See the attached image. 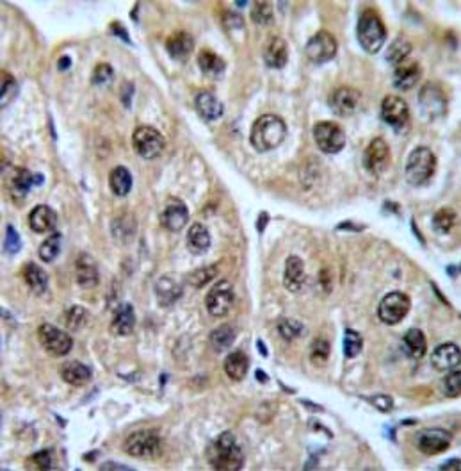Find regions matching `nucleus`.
Instances as JSON below:
<instances>
[{"mask_svg":"<svg viewBox=\"0 0 461 471\" xmlns=\"http://www.w3.org/2000/svg\"><path fill=\"white\" fill-rule=\"evenodd\" d=\"M442 470H460V460H457V459L449 460L445 466H442Z\"/></svg>","mask_w":461,"mask_h":471,"instance_id":"nucleus-53","label":"nucleus"},{"mask_svg":"<svg viewBox=\"0 0 461 471\" xmlns=\"http://www.w3.org/2000/svg\"><path fill=\"white\" fill-rule=\"evenodd\" d=\"M331 347L326 340L323 338H319L312 343L310 348V359L315 366H324L328 362V357H330Z\"/></svg>","mask_w":461,"mask_h":471,"instance_id":"nucleus-40","label":"nucleus"},{"mask_svg":"<svg viewBox=\"0 0 461 471\" xmlns=\"http://www.w3.org/2000/svg\"><path fill=\"white\" fill-rule=\"evenodd\" d=\"M132 184H134V181H132V174L125 168V166H116V168H113V172H111L109 175V186L111 191H113L114 195L127 196L128 193H130Z\"/></svg>","mask_w":461,"mask_h":471,"instance_id":"nucleus-34","label":"nucleus"},{"mask_svg":"<svg viewBox=\"0 0 461 471\" xmlns=\"http://www.w3.org/2000/svg\"><path fill=\"white\" fill-rule=\"evenodd\" d=\"M113 232L116 238H127L130 239V236L134 238V232H135V223H134V218H130V216H127V220L123 218H116L113 223Z\"/></svg>","mask_w":461,"mask_h":471,"instance_id":"nucleus-45","label":"nucleus"},{"mask_svg":"<svg viewBox=\"0 0 461 471\" xmlns=\"http://www.w3.org/2000/svg\"><path fill=\"white\" fill-rule=\"evenodd\" d=\"M337 49L338 45L335 36L326 32V30H319L317 35H314L308 40L307 47H305V54H307V57L312 63L323 64L333 59Z\"/></svg>","mask_w":461,"mask_h":471,"instance_id":"nucleus-11","label":"nucleus"},{"mask_svg":"<svg viewBox=\"0 0 461 471\" xmlns=\"http://www.w3.org/2000/svg\"><path fill=\"white\" fill-rule=\"evenodd\" d=\"M443 391H445L447 396H450V398H457L461 393V375L457 369H454V371H449V375L445 377V381H443Z\"/></svg>","mask_w":461,"mask_h":471,"instance_id":"nucleus-46","label":"nucleus"},{"mask_svg":"<svg viewBox=\"0 0 461 471\" xmlns=\"http://www.w3.org/2000/svg\"><path fill=\"white\" fill-rule=\"evenodd\" d=\"M216 275H218V266H216V264H210V266L199 268V270L192 272L191 275H189V284L195 287H202L214 279Z\"/></svg>","mask_w":461,"mask_h":471,"instance_id":"nucleus-41","label":"nucleus"},{"mask_svg":"<svg viewBox=\"0 0 461 471\" xmlns=\"http://www.w3.org/2000/svg\"><path fill=\"white\" fill-rule=\"evenodd\" d=\"M453 436L443 429H428L417 436V448L424 455H436L450 446Z\"/></svg>","mask_w":461,"mask_h":471,"instance_id":"nucleus-17","label":"nucleus"},{"mask_svg":"<svg viewBox=\"0 0 461 471\" xmlns=\"http://www.w3.org/2000/svg\"><path fill=\"white\" fill-rule=\"evenodd\" d=\"M198 64L199 70H202L207 77H210V79H218V77H221L223 72H225V61L209 49L199 52Z\"/></svg>","mask_w":461,"mask_h":471,"instance_id":"nucleus-30","label":"nucleus"},{"mask_svg":"<svg viewBox=\"0 0 461 471\" xmlns=\"http://www.w3.org/2000/svg\"><path fill=\"white\" fill-rule=\"evenodd\" d=\"M61 377L70 386H86L91 381V369L79 361H68L61 366Z\"/></svg>","mask_w":461,"mask_h":471,"instance_id":"nucleus-28","label":"nucleus"},{"mask_svg":"<svg viewBox=\"0 0 461 471\" xmlns=\"http://www.w3.org/2000/svg\"><path fill=\"white\" fill-rule=\"evenodd\" d=\"M23 279L36 294H43L49 290V275L36 263H27L23 266Z\"/></svg>","mask_w":461,"mask_h":471,"instance_id":"nucleus-29","label":"nucleus"},{"mask_svg":"<svg viewBox=\"0 0 461 471\" xmlns=\"http://www.w3.org/2000/svg\"><path fill=\"white\" fill-rule=\"evenodd\" d=\"M16 95V83L13 76L2 70V107L8 106Z\"/></svg>","mask_w":461,"mask_h":471,"instance_id":"nucleus-47","label":"nucleus"},{"mask_svg":"<svg viewBox=\"0 0 461 471\" xmlns=\"http://www.w3.org/2000/svg\"><path fill=\"white\" fill-rule=\"evenodd\" d=\"M75 279L77 284L84 290H93L98 286V266L97 261L87 254H80L75 261Z\"/></svg>","mask_w":461,"mask_h":471,"instance_id":"nucleus-18","label":"nucleus"},{"mask_svg":"<svg viewBox=\"0 0 461 471\" xmlns=\"http://www.w3.org/2000/svg\"><path fill=\"white\" fill-rule=\"evenodd\" d=\"M188 249L196 256L205 254L210 249V232L203 223L191 225L188 234Z\"/></svg>","mask_w":461,"mask_h":471,"instance_id":"nucleus-32","label":"nucleus"},{"mask_svg":"<svg viewBox=\"0 0 461 471\" xmlns=\"http://www.w3.org/2000/svg\"><path fill=\"white\" fill-rule=\"evenodd\" d=\"M189 222L188 205L180 198H169L161 213V225L169 232H180Z\"/></svg>","mask_w":461,"mask_h":471,"instance_id":"nucleus-16","label":"nucleus"},{"mask_svg":"<svg viewBox=\"0 0 461 471\" xmlns=\"http://www.w3.org/2000/svg\"><path fill=\"white\" fill-rule=\"evenodd\" d=\"M196 109L205 121H216L223 117V104L210 91H199L196 97Z\"/></svg>","mask_w":461,"mask_h":471,"instance_id":"nucleus-27","label":"nucleus"},{"mask_svg":"<svg viewBox=\"0 0 461 471\" xmlns=\"http://www.w3.org/2000/svg\"><path fill=\"white\" fill-rule=\"evenodd\" d=\"M287 136V125L276 114H262L253 124L250 140L259 152L274 150L283 143Z\"/></svg>","mask_w":461,"mask_h":471,"instance_id":"nucleus-2","label":"nucleus"},{"mask_svg":"<svg viewBox=\"0 0 461 471\" xmlns=\"http://www.w3.org/2000/svg\"><path fill=\"white\" fill-rule=\"evenodd\" d=\"M390 165V147L383 138H376L364 152V166L369 174L381 175Z\"/></svg>","mask_w":461,"mask_h":471,"instance_id":"nucleus-15","label":"nucleus"},{"mask_svg":"<svg viewBox=\"0 0 461 471\" xmlns=\"http://www.w3.org/2000/svg\"><path fill=\"white\" fill-rule=\"evenodd\" d=\"M362 347H364V340H362V335L358 334L357 330H352V328H345L344 332V355L348 359L357 357L358 354L362 352Z\"/></svg>","mask_w":461,"mask_h":471,"instance_id":"nucleus-38","label":"nucleus"},{"mask_svg":"<svg viewBox=\"0 0 461 471\" xmlns=\"http://www.w3.org/2000/svg\"><path fill=\"white\" fill-rule=\"evenodd\" d=\"M433 225H435V229L438 230V232H450V229L456 225V213L450 208H442L436 213L435 218H433Z\"/></svg>","mask_w":461,"mask_h":471,"instance_id":"nucleus-39","label":"nucleus"},{"mask_svg":"<svg viewBox=\"0 0 461 471\" xmlns=\"http://www.w3.org/2000/svg\"><path fill=\"white\" fill-rule=\"evenodd\" d=\"M132 143H134L135 152L143 159H157L166 147L164 136L157 129L148 127V125L135 129Z\"/></svg>","mask_w":461,"mask_h":471,"instance_id":"nucleus-6","label":"nucleus"},{"mask_svg":"<svg viewBox=\"0 0 461 471\" xmlns=\"http://www.w3.org/2000/svg\"><path fill=\"white\" fill-rule=\"evenodd\" d=\"M410 307H412V302H410L408 294L402 291H392L379 302L378 316L383 323L395 325L402 321V318L408 314Z\"/></svg>","mask_w":461,"mask_h":471,"instance_id":"nucleus-7","label":"nucleus"},{"mask_svg":"<svg viewBox=\"0 0 461 471\" xmlns=\"http://www.w3.org/2000/svg\"><path fill=\"white\" fill-rule=\"evenodd\" d=\"M358 43L367 54H378L386 40V29L381 16L374 9H365L358 18Z\"/></svg>","mask_w":461,"mask_h":471,"instance_id":"nucleus-3","label":"nucleus"},{"mask_svg":"<svg viewBox=\"0 0 461 471\" xmlns=\"http://www.w3.org/2000/svg\"><path fill=\"white\" fill-rule=\"evenodd\" d=\"M314 140L324 154H338L345 147V132L333 121H319L314 127Z\"/></svg>","mask_w":461,"mask_h":471,"instance_id":"nucleus-8","label":"nucleus"},{"mask_svg":"<svg viewBox=\"0 0 461 471\" xmlns=\"http://www.w3.org/2000/svg\"><path fill=\"white\" fill-rule=\"evenodd\" d=\"M362 93L351 86H340L330 95V107L337 117H351L357 113L358 106H360Z\"/></svg>","mask_w":461,"mask_h":471,"instance_id":"nucleus-14","label":"nucleus"},{"mask_svg":"<svg viewBox=\"0 0 461 471\" xmlns=\"http://www.w3.org/2000/svg\"><path fill=\"white\" fill-rule=\"evenodd\" d=\"M86 320V311L80 306H73L66 314V325L70 328H79Z\"/></svg>","mask_w":461,"mask_h":471,"instance_id":"nucleus-49","label":"nucleus"},{"mask_svg":"<svg viewBox=\"0 0 461 471\" xmlns=\"http://www.w3.org/2000/svg\"><path fill=\"white\" fill-rule=\"evenodd\" d=\"M182 284L171 275H162L155 282V294L157 302L162 307H171L178 298L182 297Z\"/></svg>","mask_w":461,"mask_h":471,"instance_id":"nucleus-21","label":"nucleus"},{"mask_svg":"<svg viewBox=\"0 0 461 471\" xmlns=\"http://www.w3.org/2000/svg\"><path fill=\"white\" fill-rule=\"evenodd\" d=\"M402 345H405L406 354L412 359H422L428 350V341H426V335L419 328H410L408 332L402 338Z\"/></svg>","mask_w":461,"mask_h":471,"instance_id":"nucleus-31","label":"nucleus"},{"mask_svg":"<svg viewBox=\"0 0 461 471\" xmlns=\"http://www.w3.org/2000/svg\"><path fill=\"white\" fill-rule=\"evenodd\" d=\"M125 452L135 459H155L162 452L161 439L152 430H137L127 437Z\"/></svg>","mask_w":461,"mask_h":471,"instance_id":"nucleus-5","label":"nucleus"},{"mask_svg":"<svg viewBox=\"0 0 461 471\" xmlns=\"http://www.w3.org/2000/svg\"><path fill=\"white\" fill-rule=\"evenodd\" d=\"M307 273H305V264L300 257L290 256L285 261V272H283V286L293 293H297L305 286Z\"/></svg>","mask_w":461,"mask_h":471,"instance_id":"nucleus-23","label":"nucleus"},{"mask_svg":"<svg viewBox=\"0 0 461 471\" xmlns=\"http://www.w3.org/2000/svg\"><path fill=\"white\" fill-rule=\"evenodd\" d=\"M419 102L420 107H422V113L429 120H436V118L443 117L447 111V97L443 93L442 86L436 83H428L420 90Z\"/></svg>","mask_w":461,"mask_h":471,"instance_id":"nucleus-12","label":"nucleus"},{"mask_svg":"<svg viewBox=\"0 0 461 471\" xmlns=\"http://www.w3.org/2000/svg\"><path fill=\"white\" fill-rule=\"evenodd\" d=\"M192 49H195V40L189 32H175L168 38L166 42V50H168L169 56L176 61H185L189 56H191Z\"/></svg>","mask_w":461,"mask_h":471,"instance_id":"nucleus-24","label":"nucleus"},{"mask_svg":"<svg viewBox=\"0 0 461 471\" xmlns=\"http://www.w3.org/2000/svg\"><path fill=\"white\" fill-rule=\"evenodd\" d=\"M420 77V66L415 61H402L395 66L394 84L398 90H412Z\"/></svg>","mask_w":461,"mask_h":471,"instance_id":"nucleus-25","label":"nucleus"},{"mask_svg":"<svg viewBox=\"0 0 461 471\" xmlns=\"http://www.w3.org/2000/svg\"><path fill=\"white\" fill-rule=\"evenodd\" d=\"M20 246H22V242H20V234L16 232L11 225H8V229H6L4 249L8 250L9 254H15V252H18Z\"/></svg>","mask_w":461,"mask_h":471,"instance_id":"nucleus-50","label":"nucleus"},{"mask_svg":"<svg viewBox=\"0 0 461 471\" xmlns=\"http://www.w3.org/2000/svg\"><path fill=\"white\" fill-rule=\"evenodd\" d=\"M61 242H63L61 232L50 234L49 238H47L45 242L42 243V246H39V259H42L43 263H52V261L59 256Z\"/></svg>","mask_w":461,"mask_h":471,"instance_id":"nucleus-36","label":"nucleus"},{"mask_svg":"<svg viewBox=\"0 0 461 471\" xmlns=\"http://www.w3.org/2000/svg\"><path fill=\"white\" fill-rule=\"evenodd\" d=\"M30 460H32L34 466L38 467V470H50L54 464V457L50 450H39V452L34 453Z\"/></svg>","mask_w":461,"mask_h":471,"instance_id":"nucleus-51","label":"nucleus"},{"mask_svg":"<svg viewBox=\"0 0 461 471\" xmlns=\"http://www.w3.org/2000/svg\"><path fill=\"white\" fill-rule=\"evenodd\" d=\"M233 300H235V294H233V286L228 280H219L212 290L207 293L205 298V306L209 311L210 316L214 318H225L226 314L232 311Z\"/></svg>","mask_w":461,"mask_h":471,"instance_id":"nucleus-10","label":"nucleus"},{"mask_svg":"<svg viewBox=\"0 0 461 471\" xmlns=\"http://www.w3.org/2000/svg\"><path fill=\"white\" fill-rule=\"evenodd\" d=\"M207 460L218 471H239L244 464V453L232 432H223L207 448Z\"/></svg>","mask_w":461,"mask_h":471,"instance_id":"nucleus-1","label":"nucleus"},{"mask_svg":"<svg viewBox=\"0 0 461 471\" xmlns=\"http://www.w3.org/2000/svg\"><path fill=\"white\" fill-rule=\"evenodd\" d=\"M38 340L39 343L43 345V348H45L49 354L56 355V357H64V355L70 354V350L73 348L72 335L50 323L39 325Z\"/></svg>","mask_w":461,"mask_h":471,"instance_id":"nucleus-9","label":"nucleus"},{"mask_svg":"<svg viewBox=\"0 0 461 471\" xmlns=\"http://www.w3.org/2000/svg\"><path fill=\"white\" fill-rule=\"evenodd\" d=\"M34 184V177L30 172L27 170H18L16 172V175L13 177V193H16V195H25L27 191L30 189V186Z\"/></svg>","mask_w":461,"mask_h":471,"instance_id":"nucleus-44","label":"nucleus"},{"mask_svg":"<svg viewBox=\"0 0 461 471\" xmlns=\"http://www.w3.org/2000/svg\"><path fill=\"white\" fill-rule=\"evenodd\" d=\"M381 118L390 127H394L395 131H401L410 121L408 104H406L401 97H398V95H388V97L383 98Z\"/></svg>","mask_w":461,"mask_h":471,"instance_id":"nucleus-13","label":"nucleus"},{"mask_svg":"<svg viewBox=\"0 0 461 471\" xmlns=\"http://www.w3.org/2000/svg\"><path fill=\"white\" fill-rule=\"evenodd\" d=\"M252 20L257 25H267L273 20V8L269 2H255L252 8Z\"/></svg>","mask_w":461,"mask_h":471,"instance_id":"nucleus-43","label":"nucleus"},{"mask_svg":"<svg viewBox=\"0 0 461 471\" xmlns=\"http://www.w3.org/2000/svg\"><path fill=\"white\" fill-rule=\"evenodd\" d=\"M410 52H412V45H410L408 40L399 38V40H395L392 45H390L388 54H386V61L394 64V66H398L399 63H402V61L408 59Z\"/></svg>","mask_w":461,"mask_h":471,"instance_id":"nucleus-37","label":"nucleus"},{"mask_svg":"<svg viewBox=\"0 0 461 471\" xmlns=\"http://www.w3.org/2000/svg\"><path fill=\"white\" fill-rule=\"evenodd\" d=\"M303 330V325L297 320H290V318H283V320H280V323H278V332H280L283 340H296V338H300Z\"/></svg>","mask_w":461,"mask_h":471,"instance_id":"nucleus-42","label":"nucleus"},{"mask_svg":"<svg viewBox=\"0 0 461 471\" xmlns=\"http://www.w3.org/2000/svg\"><path fill=\"white\" fill-rule=\"evenodd\" d=\"M436 170V157L431 148L417 147L406 161V181L412 186H424Z\"/></svg>","mask_w":461,"mask_h":471,"instance_id":"nucleus-4","label":"nucleus"},{"mask_svg":"<svg viewBox=\"0 0 461 471\" xmlns=\"http://www.w3.org/2000/svg\"><path fill=\"white\" fill-rule=\"evenodd\" d=\"M114 72L109 63H98L93 70V84H107L113 79Z\"/></svg>","mask_w":461,"mask_h":471,"instance_id":"nucleus-48","label":"nucleus"},{"mask_svg":"<svg viewBox=\"0 0 461 471\" xmlns=\"http://www.w3.org/2000/svg\"><path fill=\"white\" fill-rule=\"evenodd\" d=\"M57 225V215L49 205H36L29 215V227L36 234L52 232Z\"/></svg>","mask_w":461,"mask_h":471,"instance_id":"nucleus-22","label":"nucleus"},{"mask_svg":"<svg viewBox=\"0 0 461 471\" xmlns=\"http://www.w3.org/2000/svg\"><path fill=\"white\" fill-rule=\"evenodd\" d=\"M371 403L374 405V407H378L381 412H388V411H392V407H394V402H392V398L386 395H376L374 398H371Z\"/></svg>","mask_w":461,"mask_h":471,"instance_id":"nucleus-52","label":"nucleus"},{"mask_svg":"<svg viewBox=\"0 0 461 471\" xmlns=\"http://www.w3.org/2000/svg\"><path fill=\"white\" fill-rule=\"evenodd\" d=\"M264 61L269 68H283L289 61V45L280 36H271L264 47Z\"/></svg>","mask_w":461,"mask_h":471,"instance_id":"nucleus-19","label":"nucleus"},{"mask_svg":"<svg viewBox=\"0 0 461 471\" xmlns=\"http://www.w3.org/2000/svg\"><path fill=\"white\" fill-rule=\"evenodd\" d=\"M247 368H250V361H247L244 352H232V354L225 359V374L228 375L232 381H242L247 374Z\"/></svg>","mask_w":461,"mask_h":471,"instance_id":"nucleus-33","label":"nucleus"},{"mask_svg":"<svg viewBox=\"0 0 461 471\" xmlns=\"http://www.w3.org/2000/svg\"><path fill=\"white\" fill-rule=\"evenodd\" d=\"M135 327V313L130 304H121L114 311L113 321H111V332L114 335H128Z\"/></svg>","mask_w":461,"mask_h":471,"instance_id":"nucleus-26","label":"nucleus"},{"mask_svg":"<svg viewBox=\"0 0 461 471\" xmlns=\"http://www.w3.org/2000/svg\"><path fill=\"white\" fill-rule=\"evenodd\" d=\"M460 347L454 343H445L440 345L435 348V352L431 354V362L438 371H454V369L460 368Z\"/></svg>","mask_w":461,"mask_h":471,"instance_id":"nucleus-20","label":"nucleus"},{"mask_svg":"<svg viewBox=\"0 0 461 471\" xmlns=\"http://www.w3.org/2000/svg\"><path fill=\"white\" fill-rule=\"evenodd\" d=\"M233 341H235V330L230 325H221V327L210 332V345H212V348L218 354L228 350L233 345Z\"/></svg>","mask_w":461,"mask_h":471,"instance_id":"nucleus-35","label":"nucleus"}]
</instances>
